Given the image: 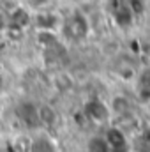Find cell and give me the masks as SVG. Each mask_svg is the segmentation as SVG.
I'll list each match as a JSON object with an SVG mask.
<instances>
[{
  "instance_id": "1",
  "label": "cell",
  "mask_w": 150,
  "mask_h": 152,
  "mask_svg": "<svg viewBox=\"0 0 150 152\" xmlns=\"http://www.w3.org/2000/svg\"><path fill=\"white\" fill-rule=\"evenodd\" d=\"M85 117L95 124V126H110V122L113 120L111 112L108 108V103L101 101L99 97H92L85 103Z\"/></svg>"
},
{
  "instance_id": "2",
  "label": "cell",
  "mask_w": 150,
  "mask_h": 152,
  "mask_svg": "<svg viewBox=\"0 0 150 152\" xmlns=\"http://www.w3.org/2000/svg\"><path fill=\"white\" fill-rule=\"evenodd\" d=\"M111 147V152H131V142L127 133L120 126H106V131L103 133Z\"/></svg>"
},
{
  "instance_id": "3",
  "label": "cell",
  "mask_w": 150,
  "mask_h": 152,
  "mask_svg": "<svg viewBox=\"0 0 150 152\" xmlns=\"http://www.w3.org/2000/svg\"><path fill=\"white\" fill-rule=\"evenodd\" d=\"M66 30L71 34V37L74 39H83L88 36V30H90V23H88V18L83 14V12H74L67 18L66 21Z\"/></svg>"
},
{
  "instance_id": "4",
  "label": "cell",
  "mask_w": 150,
  "mask_h": 152,
  "mask_svg": "<svg viewBox=\"0 0 150 152\" xmlns=\"http://www.w3.org/2000/svg\"><path fill=\"white\" fill-rule=\"evenodd\" d=\"M108 108L113 118H127L133 113V103L125 94H115L108 101Z\"/></svg>"
},
{
  "instance_id": "5",
  "label": "cell",
  "mask_w": 150,
  "mask_h": 152,
  "mask_svg": "<svg viewBox=\"0 0 150 152\" xmlns=\"http://www.w3.org/2000/svg\"><path fill=\"white\" fill-rule=\"evenodd\" d=\"M37 122L39 127L42 129H51L58 124V112L53 104L50 103H41L37 104Z\"/></svg>"
},
{
  "instance_id": "6",
  "label": "cell",
  "mask_w": 150,
  "mask_h": 152,
  "mask_svg": "<svg viewBox=\"0 0 150 152\" xmlns=\"http://www.w3.org/2000/svg\"><path fill=\"white\" fill-rule=\"evenodd\" d=\"M28 152H58V149H57L55 140L50 138V136L44 133V134H39V136L30 138Z\"/></svg>"
},
{
  "instance_id": "7",
  "label": "cell",
  "mask_w": 150,
  "mask_h": 152,
  "mask_svg": "<svg viewBox=\"0 0 150 152\" xmlns=\"http://www.w3.org/2000/svg\"><path fill=\"white\" fill-rule=\"evenodd\" d=\"M85 149L90 152H111V147L106 140L104 134L101 133H95V134H90L85 142Z\"/></svg>"
},
{
  "instance_id": "8",
  "label": "cell",
  "mask_w": 150,
  "mask_h": 152,
  "mask_svg": "<svg viewBox=\"0 0 150 152\" xmlns=\"http://www.w3.org/2000/svg\"><path fill=\"white\" fill-rule=\"evenodd\" d=\"M55 87L58 88V90H62V92H66V90H69L71 87H73V78L67 75V73H58V75L55 76Z\"/></svg>"
},
{
  "instance_id": "9",
  "label": "cell",
  "mask_w": 150,
  "mask_h": 152,
  "mask_svg": "<svg viewBox=\"0 0 150 152\" xmlns=\"http://www.w3.org/2000/svg\"><path fill=\"white\" fill-rule=\"evenodd\" d=\"M141 151L150 152V129L141 133Z\"/></svg>"
},
{
  "instance_id": "10",
  "label": "cell",
  "mask_w": 150,
  "mask_h": 152,
  "mask_svg": "<svg viewBox=\"0 0 150 152\" xmlns=\"http://www.w3.org/2000/svg\"><path fill=\"white\" fill-rule=\"evenodd\" d=\"M2 87H4V80H2V75H0V90H2Z\"/></svg>"
},
{
  "instance_id": "11",
  "label": "cell",
  "mask_w": 150,
  "mask_h": 152,
  "mask_svg": "<svg viewBox=\"0 0 150 152\" xmlns=\"http://www.w3.org/2000/svg\"><path fill=\"white\" fill-rule=\"evenodd\" d=\"M76 2H79V4H83V2H88V0H76Z\"/></svg>"
},
{
  "instance_id": "12",
  "label": "cell",
  "mask_w": 150,
  "mask_h": 152,
  "mask_svg": "<svg viewBox=\"0 0 150 152\" xmlns=\"http://www.w3.org/2000/svg\"><path fill=\"white\" fill-rule=\"evenodd\" d=\"M81 152H90V151H87V149H83V151H81Z\"/></svg>"
}]
</instances>
